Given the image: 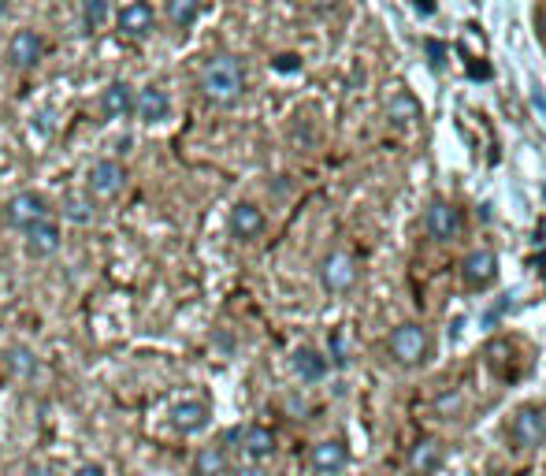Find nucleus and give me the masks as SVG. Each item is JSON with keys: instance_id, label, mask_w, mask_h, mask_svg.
Segmentation results:
<instances>
[{"instance_id": "obj_1", "label": "nucleus", "mask_w": 546, "mask_h": 476, "mask_svg": "<svg viewBox=\"0 0 546 476\" xmlns=\"http://www.w3.org/2000/svg\"><path fill=\"white\" fill-rule=\"evenodd\" d=\"M245 90V71L235 56H216L208 60L201 71V93L213 101V105H235Z\"/></svg>"}, {"instance_id": "obj_2", "label": "nucleus", "mask_w": 546, "mask_h": 476, "mask_svg": "<svg viewBox=\"0 0 546 476\" xmlns=\"http://www.w3.org/2000/svg\"><path fill=\"white\" fill-rule=\"evenodd\" d=\"M0 220H4L8 227H15V231H27L30 223L37 220H49V201L34 194V190H19L4 201V209H0Z\"/></svg>"}, {"instance_id": "obj_3", "label": "nucleus", "mask_w": 546, "mask_h": 476, "mask_svg": "<svg viewBox=\"0 0 546 476\" xmlns=\"http://www.w3.org/2000/svg\"><path fill=\"white\" fill-rule=\"evenodd\" d=\"M116 27H119L123 37L141 41V37H149L157 30V12H153V4H145V0H131V4L119 8Z\"/></svg>"}, {"instance_id": "obj_4", "label": "nucleus", "mask_w": 546, "mask_h": 476, "mask_svg": "<svg viewBox=\"0 0 546 476\" xmlns=\"http://www.w3.org/2000/svg\"><path fill=\"white\" fill-rule=\"evenodd\" d=\"M90 194L100 198V201H112L123 194V186H127V168H123L119 160H97L90 168Z\"/></svg>"}, {"instance_id": "obj_5", "label": "nucleus", "mask_w": 546, "mask_h": 476, "mask_svg": "<svg viewBox=\"0 0 546 476\" xmlns=\"http://www.w3.org/2000/svg\"><path fill=\"white\" fill-rule=\"evenodd\" d=\"M424 350H428L424 327L402 324V327H394V331H390V354H394L397 361H402V365H416L420 358H424Z\"/></svg>"}, {"instance_id": "obj_6", "label": "nucleus", "mask_w": 546, "mask_h": 476, "mask_svg": "<svg viewBox=\"0 0 546 476\" xmlns=\"http://www.w3.org/2000/svg\"><path fill=\"white\" fill-rule=\"evenodd\" d=\"M41 52H45V41H41L37 30H15L12 41H8V64L27 71V68H37Z\"/></svg>"}, {"instance_id": "obj_7", "label": "nucleus", "mask_w": 546, "mask_h": 476, "mask_svg": "<svg viewBox=\"0 0 546 476\" xmlns=\"http://www.w3.org/2000/svg\"><path fill=\"white\" fill-rule=\"evenodd\" d=\"M320 279H324V286L327 291H334V294H346L349 286L357 283V264H353V257L349 254H331V257H324V264H320Z\"/></svg>"}, {"instance_id": "obj_8", "label": "nucleus", "mask_w": 546, "mask_h": 476, "mask_svg": "<svg viewBox=\"0 0 546 476\" xmlns=\"http://www.w3.org/2000/svg\"><path fill=\"white\" fill-rule=\"evenodd\" d=\"M134 116L141 123H149V127H157V123H167V119H172V97H167L160 86H145L134 97Z\"/></svg>"}, {"instance_id": "obj_9", "label": "nucleus", "mask_w": 546, "mask_h": 476, "mask_svg": "<svg viewBox=\"0 0 546 476\" xmlns=\"http://www.w3.org/2000/svg\"><path fill=\"white\" fill-rule=\"evenodd\" d=\"M510 436H513V447L517 450H528V447H539L542 436H546V421H542V413L539 409H520L513 424H510Z\"/></svg>"}, {"instance_id": "obj_10", "label": "nucleus", "mask_w": 546, "mask_h": 476, "mask_svg": "<svg viewBox=\"0 0 546 476\" xmlns=\"http://www.w3.org/2000/svg\"><path fill=\"white\" fill-rule=\"evenodd\" d=\"M208 421H213V413H208V406L197 402V399H186L172 409V424H175V432H182V436H197V432L208 428Z\"/></svg>"}, {"instance_id": "obj_11", "label": "nucleus", "mask_w": 546, "mask_h": 476, "mask_svg": "<svg viewBox=\"0 0 546 476\" xmlns=\"http://www.w3.org/2000/svg\"><path fill=\"white\" fill-rule=\"evenodd\" d=\"M100 112H104V119L134 116V90L127 86V82H108V86L100 90Z\"/></svg>"}, {"instance_id": "obj_12", "label": "nucleus", "mask_w": 546, "mask_h": 476, "mask_svg": "<svg viewBox=\"0 0 546 476\" xmlns=\"http://www.w3.org/2000/svg\"><path fill=\"white\" fill-rule=\"evenodd\" d=\"M27 254L30 257H52L56 250H60V227L52 223V220H37V223H30L27 227Z\"/></svg>"}, {"instance_id": "obj_13", "label": "nucleus", "mask_w": 546, "mask_h": 476, "mask_svg": "<svg viewBox=\"0 0 546 476\" xmlns=\"http://www.w3.org/2000/svg\"><path fill=\"white\" fill-rule=\"evenodd\" d=\"M261 231H264V213L257 209V205L242 201V205L230 209V235H235V238L249 242V238H257Z\"/></svg>"}, {"instance_id": "obj_14", "label": "nucleus", "mask_w": 546, "mask_h": 476, "mask_svg": "<svg viewBox=\"0 0 546 476\" xmlns=\"http://www.w3.org/2000/svg\"><path fill=\"white\" fill-rule=\"evenodd\" d=\"M238 440H242V450L253 462H264L276 454V436H271V428H264V424H249L245 432H238Z\"/></svg>"}, {"instance_id": "obj_15", "label": "nucleus", "mask_w": 546, "mask_h": 476, "mask_svg": "<svg viewBox=\"0 0 546 476\" xmlns=\"http://www.w3.org/2000/svg\"><path fill=\"white\" fill-rule=\"evenodd\" d=\"M60 213L71 223H93L97 216V205H93V194H82V190H68L64 201H60Z\"/></svg>"}, {"instance_id": "obj_16", "label": "nucleus", "mask_w": 546, "mask_h": 476, "mask_svg": "<svg viewBox=\"0 0 546 476\" xmlns=\"http://www.w3.org/2000/svg\"><path fill=\"white\" fill-rule=\"evenodd\" d=\"M409 465H413L416 476H431L438 465H443V443H438V440L416 443L413 454H409Z\"/></svg>"}, {"instance_id": "obj_17", "label": "nucleus", "mask_w": 546, "mask_h": 476, "mask_svg": "<svg viewBox=\"0 0 546 476\" xmlns=\"http://www.w3.org/2000/svg\"><path fill=\"white\" fill-rule=\"evenodd\" d=\"M494 276V254L491 250H476L472 257H465V264H461V279H465L469 286H483Z\"/></svg>"}, {"instance_id": "obj_18", "label": "nucleus", "mask_w": 546, "mask_h": 476, "mask_svg": "<svg viewBox=\"0 0 546 476\" xmlns=\"http://www.w3.org/2000/svg\"><path fill=\"white\" fill-rule=\"evenodd\" d=\"M293 372H298L301 380L317 383V380H324V376H327V361H324V354H320V350L301 346L298 354H293Z\"/></svg>"}, {"instance_id": "obj_19", "label": "nucleus", "mask_w": 546, "mask_h": 476, "mask_svg": "<svg viewBox=\"0 0 546 476\" xmlns=\"http://www.w3.org/2000/svg\"><path fill=\"white\" fill-rule=\"evenodd\" d=\"M424 223H428V231H431L435 238H450V235L457 231V213L450 209L446 201H431V209H428Z\"/></svg>"}, {"instance_id": "obj_20", "label": "nucleus", "mask_w": 546, "mask_h": 476, "mask_svg": "<svg viewBox=\"0 0 546 476\" xmlns=\"http://www.w3.org/2000/svg\"><path fill=\"white\" fill-rule=\"evenodd\" d=\"M342 465H346V447L342 443L327 440V443L312 447V469H317V472H339Z\"/></svg>"}, {"instance_id": "obj_21", "label": "nucleus", "mask_w": 546, "mask_h": 476, "mask_svg": "<svg viewBox=\"0 0 546 476\" xmlns=\"http://www.w3.org/2000/svg\"><path fill=\"white\" fill-rule=\"evenodd\" d=\"M164 12L175 30H190L201 15V0H164Z\"/></svg>"}, {"instance_id": "obj_22", "label": "nucleus", "mask_w": 546, "mask_h": 476, "mask_svg": "<svg viewBox=\"0 0 546 476\" xmlns=\"http://www.w3.org/2000/svg\"><path fill=\"white\" fill-rule=\"evenodd\" d=\"M227 472V450L223 447H201L194 458V476H223Z\"/></svg>"}, {"instance_id": "obj_23", "label": "nucleus", "mask_w": 546, "mask_h": 476, "mask_svg": "<svg viewBox=\"0 0 546 476\" xmlns=\"http://www.w3.org/2000/svg\"><path fill=\"white\" fill-rule=\"evenodd\" d=\"M390 119L397 123V127H409L413 119H420V105L413 93H394L390 97Z\"/></svg>"}, {"instance_id": "obj_24", "label": "nucleus", "mask_w": 546, "mask_h": 476, "mask_svg": "<svg viewBox=\"0 0 546 476\" xmlns=\"http://www.w3.org/2000/svg\"><path fill=\"white\" fill-rule=\"evenodd\" d=\"M4 361H8V368L15 372V376H34L37 372V358H34L30 346H12Z\"/></svg>"}, {"instance_id": "obj_25", "label": "nucleus", "mask_w": 546, "mask_h": 476, "mask_svg": "<svg viewBox=\"0 0 546 476\" xmlns=\"http://www.w3.org/2000/svg\"><path fill=\"white\" fill-rule=\"evenodd\" d=\"M108 23V0H82V27L90 34Z\"/></svg>"}, {"instance_id": "obj_26", "label": "nucleus", "mask_w": 546, "mask_h": 476, "mask_svg": "<svg viewBox=\"0 0 546 476\" xmlns=\"http://www.w3.org/2000/svg\"><path fill=\"white\" fill-rule=\"evenodd\" d=\"M75 476H104V465L86 462V465H78V469H75Z\"/></svg>"}, {"instance_id": "obj_27", "label": "nucleus", "mask_w": 546, "mask_h": 476, "mask_svg": "<svg viewBox=\"0 0 546 476\" xmlns=\"http://www.w3.org/2000/svg\"><path fill=\"white\" fill-rule=\"evenodd\" d=\"M428 52H431V64L443 68V45H438V41H428Z\"/></svg>"}, {"instance_id": "obj_28", "label": "nucleus", "mask_w": 546, "mask_h": 476, "mask_svg": "<svg viewBox=\"0 0 546 476\" xmlns=\"http://www.w3.org/2000/svg\"><path fill=\"white\" fill-rule=\"evenodd\" d=\"M276 68H279V71H298V56H279Z\"/></svg>"}, {"instance_id": "obj_29", "label": "nucleus", "mask_w": 546, "mask_h": 476, "mask_svg": "<svg viewBox=\"0 0 546 476\" xmlns=\"http://www.w3.org/2000/svg\"><path fill=\"white\" fill-rule=\"evenodd\" d=\"M27 476H56V469L52 465H30Z\"/></svg>"}, {"instance_id": "obj_30", "label": "nucleus", "mask_w": 546, "mask_h": 476, "mask_svg": "<svg viewBox=\"0 0 546 476\" xmlns=\"http://www.w3.org/2000/svg\"><path fill=\"white\" fill-rule=\"evenodd\" d=\"M235 476H264V472H261V469H257V465H245V469H238V472H235Z\"/></svg>"}, {"instance_id": "obj_31", "label": "nucleus", "mask_w": 546, "mask_h": 476, "mask_svg": "<svg viewBox=\"0 0 546 476\" xmlns=\"http://www.w3.org/2000/svg\"><path fill=\"white\" fill-rule=\"evenodd\" d=\"M312 4H317V8H320V12H331V8H334V4H339V0H312Z\"/></svg>"}, {"instance_id": "obj_32", "label": "nucleus", "mask_w": 546, "mask_h": 476, "mask_svg": "<svg viewBox=\"0 0 546 476\" xmlns=\"http://www.w3.org/2000/svg\"><path fill=\"white\" fill-rule=\"evenodd\" d=\"M4 12H8V0H0V19H4Z\"/></svg>"}]
</instances>
